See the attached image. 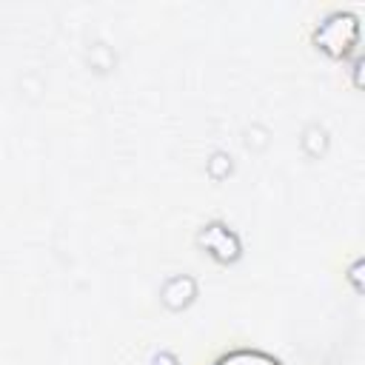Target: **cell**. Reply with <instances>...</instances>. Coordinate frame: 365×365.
<instances>
[{
	"mask_svg": "<svg viewBox=\"0 0 365 365\" xmlns=\"http://www.w3.org/2000/svg\"><path fill=\"white\" fill-rule=\"evenodd\" d=\"M214 365H282L277 356L265 354V351H251V348H240V351H231L225 356H220Z\"/></svg>",
	"mask_w": 365,
	"mask_h": 365,
	"instance_id": "obj_1",
	"label": "cell"
}]
</instances>
